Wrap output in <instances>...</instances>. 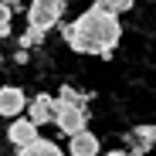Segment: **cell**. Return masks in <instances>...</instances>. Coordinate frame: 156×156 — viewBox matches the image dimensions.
<instances>
[{"label": "cell", "mask_w": 156, "mask_h": 156, "mask_svg": "<svg viewBox=\"0 0 156 156\" xmlns=\"http://www.w3.org/2000/svg\"><path fill=\"white\" fill-rule=\"evenodd\" d=\"M119 37H122L119 17L92 4L82 17L71 24V34L65 41L71 44V51H78V55H102V58H109L112 48L119 44Z\"/></svg>", "instance_id": "1"}, {"label": "cell", "mask_w": 156, "mask_h": 156, "mask_svg": "<svg viewBox=\"0 0 156 156\" xmlns=\"http://www.w3.org/2000/svg\"><path fill=\"white\" fill-rule=\"evenodd\" d=\"M61 10H65V0H31L27 7V24L31 27H41L44 34L61 20Z\"/></svg>", "instance_id": "2"}, {"label": "cell", "mask_w": 156, "mask_h": 156, "mask_svg": "<svg viewBox=\"0 0 156 156\" xmlns=\"http://www.w3.org/2000/svg\"><path fill=\"white\" fill-rule=\"evenodd\" d=\"M55 126L61 129L65 136H75L85 129V109L82 105H71L65 98H55Z\"/></svg>", "instance_id": "3"}, {"label": "cell", "mask_w": 156, "mask_h": 156, "mask_svg": "<svg viewBox=\"0 0 156 156\" xmlns=\"http://www.w3.org/2000/svg\"><path fill=\"white\" fill-rule=\"evenodd\" d=\"M24 109H27V98H24V92H20V88H14V85L0 88V115L17 119Z\"/></svg>", "instance_id": "4"}, {"label": "cell", "mask_w": 156, "mask_h": 156, "mask_svg": "<svg viewBox=\"0 0 156 156\" xmlns=\"http://www.w3.org/2000/svg\"><path fill=\"white\" fill-rule=\"evenodd\" d=\"M7 139L14 143V146H31V143H37L41 136H37V126L31 122V119H14L10 122V129H7Z\"/></svg>", "instance_id": "5"}, {"label": "cell", "mask_w": 156, "mask_h": 156, "mask_svg": "<svg viewBox=\"0 0 156 156\" xmlns=\"http://www.w3.org/2000/svg\"><path fill=\"white\" fill-rule=\"evenodd\" d=\"M27 119H31L34 126L55 122V98H51V95H37L31 105H27Z\"/></svg>", "instance_id": "6"}, {"label": "cell", "mask_w": 156, "mask_h": 156, "mask_svg": "<svg viewBox=\"0 0 156 156\" xmlns=\"http://www.w3.org/2000/svg\"><path fill=\"white\" fill-rule=\"evenodd\" d=\"M68 153H71V156H95V153H98V139H95V133L82 129V133L68 136Z\"/></svg>", "instance_id": "7"}, {"label": "cell", "mask_w": 156, "mask_h": 156, "mask_svg": "<svg viewBox=\"0 0 156 156\" xmlns=\"http://www.w3.org/2000/svg\"><path fill=\"white\" fill-rule=\"evenodd\" d=\"M17 156H65V149L55 143V139H37L31 146H24Z\"/></svg>", "instance_id": "8"}, {"label": "cell", "mask_w": 156, "mask_h": 156, "mask_svg": "<svg viewBox=\"0 0 156 156\" xmlns=\"http://www.w3.org/2000/svg\"><path fill=\"white\" fill-rule=\"evenodd\" d=\"M95 7H102V10H109V14H126L129 7H133V0H95Z\"/></svg>", "instance_id": "9"}, {"label": "cell", "mask_w": 156, "mask_h": 156, "mask_svg": "<svg viewBox=\"0 0 156 156\" xmlns=\"http://www.w3.org/2000/svg\"><path fill=\"white\" fill-rule=\"evenodd\" d=\"M41 41H44V31H41V27H31V24H27V31L20 34V48L27 51V48H34V44H41Z\"/></svg>", "instance_id": "10"}, {"label": "cell", "mask_w": 156, "mask_h": 156, "mask_svg": "<svg viewBox=\"0 0 156 156\" xmlns=\"http://www.w3.org/2000/svg\"><path fill=\"white\" fill-rule=\"evenodd\" d=\"M58 98H65V102H71V105H82V109H85V102H88L92 95H82V92H75V88H68V85H65Z\"/></svg>", "instance_id": "11"}, {"label": "cell", "mask_w": 156, "mask_h": 156, "mask_svg": "<svg viewBox=\"0 0 156 156\" xmlns=\"http://www.w3.org/2000/svg\"><path fill=\"white\" fill-rule=\"evenodd\" d=\"M133 136H136L139 143H146V146H153V143H156V126H139V129H136Z\"/></svg>", "instance_id": "12"}, {"label": "cell", "mask_w": 156, "mask_h": 156, "mask_svg": "<svg viewBox=\"0 0 156 156\" xmlns=\"http://www.w3.org/2000/svg\"><path fill=\"white\" fill-rule=\"evenodd\" d=\"M10 17H14V10H10L7 4H0V37L10 34Z\"/></svg>", "instance_id": "13"}, {"label": "cell", "mask_w": 156, "mask_h": 156, "mask_svg": "<svg viewBox=\"0 0 156 156\" xmlns=\"http://www.w3.org/2000/svg\"><path fill=\"white\" fill-rule=\"evenodd\" d=\"M0 4H7V7H10V10H17V7H20V4H24V0H0Z\"/></svg>", "instance_id": "14"}, {"label": "cell", "mask_w": 156, "mask_h": 156, "mask_svg": "<svg viewBox=\"0 0 156 156\" xmlns=\"http://www.w3.org/2000/svg\"><path fill=\"white\" fill-rule=\"evenodd\" d=\"M105 156H129V153H122V149H115V153H105Z\"/></svg>", "instance_id": "15"}]
</instances>
